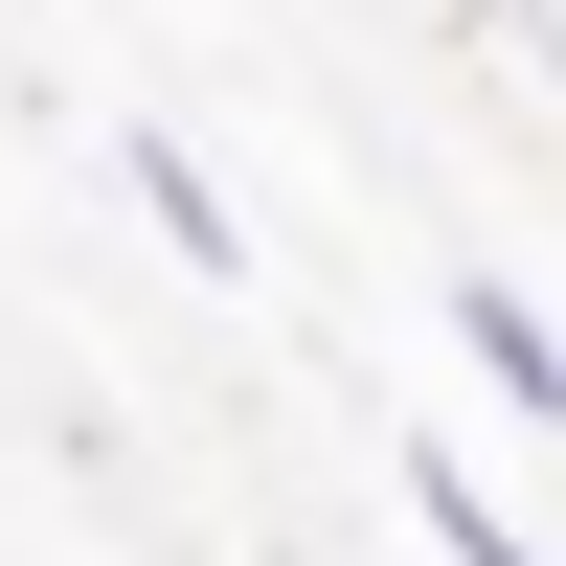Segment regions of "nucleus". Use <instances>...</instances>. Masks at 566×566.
<instances>
[{"instance_id":"1","label":"nucleus","mask_w":566,"mask_h":566,"mask_svg":"<svg viewBox=\"0 0 566 566\" xmlns=\"http://www.w3.org/2000/svg\"><path fill=\"white\" fill-rule=\"evenodd\" d=\"M453 363H476V386L522 408V431H566V340L522 317V272H453Z\"/></svg>"},{"instance_id":"2","label":"nucleus","mask_w":566,"mask_h":566,"mask_svg":"<svg viewBox=\"0 0 566 566\" xmlns=\"http://www.w3.org/2000/svg\"><path fill=\"white\" fill-rule=\"evenodd\" d=\"M114 181H136V227H159V250H181V272H250V205H227V181H205V159H181V136H136V159H114Z\"/></svg>"},{"instance_id":"3","label":"nucleus","mask_w":566,"mask_h":566,"mask_svg":"<svg viewBox=\"0 0 566 566\" xmlns=\"http://www.w3.org/2000/svg\"><path fill=\"white\" fill-rule=\"evenodd\" d=\"M408 522H431L453 566H544L522 522H499V476H476V453H408Z\"/></svg>"}]
</instances>
